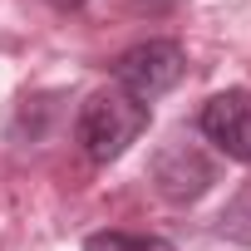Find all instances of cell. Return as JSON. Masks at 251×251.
<instances>
[{
    "label": "cell",
    "instance_id": "cell-5",
    "mask_svg": "<svg viewBox=\"0 0 251 251\" xmlns=\"http://www.w3.org/2000/svg\"><path fill=\"white\" fill-rule=\"evenodd\" d=\"M84 251H177L168 236H148V231H89Z\"/></svg>",
    "mask_w": 251,
    "mask_h": 251
},
{
    "label": "cell",
    "instance_id": "cell-1",
    "mask_svg": "<svg viewBox=\"0 0 251 251\" xmlns=\"http://www.w3.org/2000/svg\"><path fill=\"white\" fill-rule=\"evenodd\" d=\"M143 128H148V103L128 99L113 84V89H99V94L84 99L79 123H74V138H79V148H84L89 163H118L143 138Z\"/></svg>",
    "mask_w": 251,
    "mask_h": 251
},
{
    "label": "cell",
    "instance_id": "cell-2",
    "mask_svg": "<svg viewBox=\"0 0 251 251\" xmlns=\"http://www.w3.org/2000/svg\"><path fill=\"white\" fill-rule=\"evenodd\" d=\"M182 69H187V54H182L177 40H143V45L118 54L113 84L128 99H138V103H153V99H163L182 79Z\"/></svg>",
    "mask_w": 251,
    "mask_h": 251
},
{
    "label": "cell",
    "instance_id": "cell-3",
    "mask_svg": "<svg viewBox=\"0 0 251 251\" xmlns=\"http://www.w3.org/2000/svg\"><path fill=\"white\" fill-rule=\"evenodd\" d=\"M202 133L217 143L226 158L251 163V94L246 89H222L202 103Z\"/></svg>",
    "mask_w": 251,
    "mask_h": 251
},
{
    "label": "cell",
    "instance_id": "cell-6",
    "mask_svg": "<svg viewBox=\"0 0 251 251\" xmlns=\"http://www.w3.org/2000/svg\"><path fill=\"white\" fill-rule=\"evenodd\" d=\"M50 5H59V10H79L84 0H50Z\"/></svg>",
    "mask_w": 251,
    "mask_h": 251
},
{
    "label": "cell",
    "instance_id": "cell-4",
    "mask_svg": "<svg viewBox=\"0 0 251 251\" xmlns=\"http://www.w3.org/2000/svg\"><path fill=\"white\" fill-rule=\"evenodd\" d=\"M153 177H158V187L173 197V202H192V197H202L207 187H212V163L197 153V148H187V143H173L168 153H158V163H153Z\"/></svg>",
    "mask_w": 251,
    "mask_h": 251
}]
</instances>
